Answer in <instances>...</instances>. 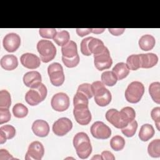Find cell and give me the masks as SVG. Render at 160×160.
<instances>
[{"label": "cell", "mask_w": 160, "mask_h": 160, "mask_svg": "<svg viewBox=\"0 0 160 160\" xmlns=\"http://www.w3.org/2000/svg\"><path fill=\"white\" fill-rule=\"evenodd\" d=\"M137 128H138V122L135 119H134L130 122H129L126 126L122 128L121 132L126 137L131 138L135 134Z\"/></svg>", "instance_id": "cell-34"}, {"label": "cell", "mask_w": 160, "mask_h": 160, "mask_svg": "<svg viewBox=\"0 0 160 160\" xmlns=\"http://www.w3.org/2000/svg\"><path fill=\"white\" fill-rule=\"evenodd\" d=\"M16 135V129L10 124L4 125L0 128V144H4L7 139L13 138Z\"/></svg>", "instance_id": "cell-20"}, {"label": "cell", "mask_w": 160, "mask_h": 160, "mask_svg": "<svg viewBox=\"0 0 160 160\" xmlns=\"http://www.w3.org/2000/svg\"><path fill=\"white\" fill-rule=\"evenodd\" d=\"M144 92V86L139 81H132L125 91V98L128 102L132 104L140 101Z\"/></svg>", "instance_id": "cell-6"}, {"label": "cell", "mask_w": 160, "mask_h": 160, "mask_svg": "<svg viewBox=\"0 0 160 160\" xmlns=\"http://www.w3.org/2000/svg\"><path fill=\"white\" fill-rule=\"evenodd\" d=\"M73 146L76 154L81 159H86L92 152V146L88 135L84 132H79L73 138Z\"/></svg>", "instance_id": "cell-1"}, {"label": "cell", "mask_w": 160, "mask_h": 160, "mask_svg": "<svg viewBox=\"0 0 160 160\" xmlns=\"http://www.w3.org/2000/svg\"><path fill=\"white\" fill-rule=\"evenodd\" d=\"M9 159H14V158L6 149H1L0 150V160H9Z\"/></svg>", "instance_id": "cell-43"}, {"label": "cell", "mask_w": 160, "mask_h": 160, "mask_svg": "<svg viewBox=\"0 0 160 160\" xmlns=\"http://www.w3.org/2000/svg\"><path fill=\"white\" fill-rule=\"evenodd\" d=\"M91 159H102L101 156L99 155V154H96L95 156H94L93 157L91 158Z\"/></svg>", "instance_id": "cell-48"}, {"label": "cell", "mask_w": 160, "mask_h": 160, "mask_svg": "<svg viewBox=\"0 0 160 160\" xmlns=\"http://www.w3.org/2000/svg\"><path fill=\"white\" fill-rule=\"evenodd\" d=\"M31 129L35 135L41 138L47 136L49 132L48 123L42 119L35 120L32 124Z\"/></svg>", "instance_id": "cell-16"}, {"label": "cell", "mask_w": 160, "mask_h": 160, "mask_svg": "<svg viewBox=\"0 0 160 160\" xmlns=\"http://www.w3.org/2000/svg\"><path fill=\"white\" fill-rule=\"evenodd\" d=\"M151 116L153 121L155 122L156 128L158 131L160 130V108L155 107L154 108L151 112Z\"/></svg>", "instance_id": "cell-40"}, {"label": "cell", "mask_w": 160, "mask_h": 160, "mask_svg": "<svg viewBox=\"0 0 160 160\" xmlns=\"http://www.w3.org/2000/svg\"><path fill=\"white\" fill-rule=\"evenodd\" d=\"M122 110L126 114V115L128 116L130 121H132V120L135 119L136 112L132 108L129 107V106H126V107L123 108L122 109Z\"/></svg>", "instance_id": "cell-42"}, {"label": "cell", "mask_w": 160, "mask_h": 160, "mask_svg": "<svg viewBox=\"0 0 160 160\" xmlns=\"http://www.w3.org/2000/svg\"><path fill=\"white\" fill-rule=\"evenodd\" d=\"M94 64L96 68L99 71L108 69L111 68L112 60L107 48L102 52L94 55Z\"/></svg>", "instance_id": "cell-8"}, {"label": "cell", "mask_w": 160, "mask_h": 160, "mask_svg": "<svg viewBox=\"0 0 160 160\" xmlns=\"http://www.w3.org/2000/svg\"><path fill=\"white\" fill-rule=\"evenodd\" d=\"M77 34L80 37H84L91 32V28H77L76 29Z\"/></svg>", "instance_id": "cell-44"}, {"label": "cell", "mask_w": 160, "mask_h": 160, "mask_svg": "<svg viewBox=\"0 0 160 160\" xmlns=\"http://www.w3.org/2000/svg\"><path fill=\"white\" fill-rule=\"evenodd\" d=\"M11 104V98L10 93L7 90L0 91V108H9Z\"/></svg>", "instance_id": "cell-35"}, {"label": "cell", "mask_w": 160, "mask_h": 160, "mask_svg": "<svg viewBox=\"0 0 160 160\" xmlns=\"http://www.w3.org/2000/svg\"><path fill=\"white\" fill-rule=\"evenodd\" d=\"M102 159L104 160H114L115 157L113 154L109 151H104L101 152V154Z\"/></svg>", "instance_id": "cell-45"}, {"label": "cell", "mask_w": 160, "mask_h": 160, "mask_svg": "<svg viewBox=\"0 0 160 160\" xmlns=\"http://www.w3.org/2000/svg\"><path fill=\"white\" fill-rule=\"evenodd\" d=\"M91 38V36L85 38L81 42V45H80L81 52L84 56H91L92 54L91 53V52L89 51V48H88V42H89V41L90 40Z\"/></svg>", "instance_id": "cell-41"}, {"label": "cell", "mask_w": 160, "mask_h": 160, "mask_svg": "<svg viewBox=\"0 0 160 160\" xmlns=\"http://www.w3.org/2000/svg\"><path fill=\"white\" fill-rule=\"evenodd\" d=\"M140 63L142 68H151L156 66L158 62V57L154 53L140 54Z\"/></svg>", "instance_id": "cell-18"}, {"label": "cell", "mask_w": 160, "mask_h": 160, "mask_svg": "<svg viewBox=\"0 0 160 160\" xmlns=\"http://www.w3.org/2000/svg\"><path fill=\"white\" fill-rule=\"evenodd\" d=\"M128 68L132 71H136L141 68L140 58L139 54H132L128 57L126 63Z\"/></svg>", "instance_id": "cell-31"}, {"label": "cell", "mask_w": 160, "mask_h": 160, "mask_svg": "<svg viewBox=\"0 0 160 160\" xmlns=\"http://www.w3.org/2000/svg\"><path fill=\"white\" fill-rule=\"evenodd\" d=\"M91 88L96 103L101 107L108 106L111 101L112 96L110 91L105 88L100 81H96L91 84Z\"/></svg>", "instance_id": "cell-2"}, {"label": "cell", "mask_w": 160, "mask_h": 160, "mask_svg": "<svg viewBox=\"0 0 160 160\" xmlns=\"http://www.w3.org/2000/svg\"><path fill=\"white\" fill-rule=\"evenodd\" d=\"M79 60H80L79 56L78 54L72 58H66L62 56V61L64 64L67 68H72L77 66L79 62Z\"/></svg>", "instance_id": "cell-38"}, {"label": "cell", "mask_w": 160, "mask_h": 160, "mask_svg": "<svg viewBox=\"0 0 160 160\" xmlns=\"http://www.w3.org/2000/svg\"><path fill=\"white\" fill-rule=\"evenodd\" d=\"M12 113L18 118H23L28 114V108L22 103H17L12 108Z\"/></svg>", "instance_id": "cell-33"}, {"label": "cell", "mask_w": 160, "mask_h": 160, "mask_svg": "<svg viewBox=\"0 0 160 160\" xmlns=\"http://www.w3.org/2000/svg\"><path fill=\"white\" fill-rule=\"evenodd\" d=\"M112 71L116 75L118 80H122L128 76L129 73V69L126 63L121 62L113 67Z\"/></svg>", "instance_id": "cell-24"}, {"label": "cell", "mask_w": 160, "mask_h": 160, "mask_svg": "<svg viewBox=\"0 0 160 160\" xmlns=\"http://www.w3.org/2000/svg\"><path fill=\"white\" fill-rule=\"evenodd\" d=\"M139 48L145 51L151 50L155 46V38L150 34H145L142 36L139 40Z\"/></svg>", "instance_id": "cell-23"}, {"label": "cell", "mask_w": 160, "mask_h": 160, "mask_svg": "<svg viewBox=\"0 0 160 160\" xmlns=\"http://www.w3.org/2000/svg\"><path fill=\"white\" fill-rule=\"evenodd\" d=\"M154 133V129L151 124H144L142 125L140 128L139 138L142 141H148L153 137Z\"/></svg>", "instance_id": "cell-25"}, {"label": "cell", "mask_w": 160, "mask_h": 160, "mask_svg": "<svg viewBox=\"0 0 160 160\" xmlns=\"http://www.w3.org/2000/svg\"><path fill=\"white\" fill-rule=\"evenodd\" d=\"M11 118L9 108H0V124L8 122Z\"/></svg>", "instance_id": "cell-39"}, {"label": "cell", "mask_w": 160, "mask_h": 160, "mask_svg": "<svg viewBox=\"0 0 160 160\" xmlns=\"http://www.w3.org/2000/svg\"><path fill=\"white\" fill-rule=\"evenodd\" d=\"M2 44L4 49L9 52L16 51L21 44L20 36L14 32L6 34L3 38Z\"/></svg>", "instance_id": "cell-13"}, {"label": "cell", "mask_w": 160, "mask_h": 160, "mask_svg": "<svg viewBox=\"0 0 160 160\" xmlns=\"http://www.w3.org/2000/svg\"><path fill=\"white\" fill-rule=\"evenodd\" d=\"M69 104V98L64 92L55 94L51 101V105L52 109L58 112H62L67 110Z\"/></svg>", "instance_id": "cell-10"}, {"label": "cell", "mask_w": 160, "mask_h": 160, "mask_svg": "<svg viewBox=\"0 0 160 160\" xmlns=\"http://www.w3.org/2000/svg\"><path fill=\"white\" fill-rule=\"evenodd\" d=\"M101 82L106 86H114L117 81L118 79L116 75L113 73L112 71H106L102 73L101 76Z\"/></svg>", "instance_id": "cell-27"}, {"label": "cell", "mask_w": 160, "mask_h": 160, "mask_svg": "<svg viewBox=\"0 0 160 160\" xmlns=\"http://www.w3.org/2000/svg\"><path fill=\"white\" fill-rule=\"evenodd\" d=\"M48 93L46 86L41 82L31 88L25 95L26 102L31 106H36L44 101Z\"/></svg>", "instance_id": "cell-3"}, {"label": "cell", "mask_w": 160, "mask_h": 160, "mask_svg": "<svg viewBox=\"0 0 160 160\" xmlns=\"http://www.w3.org/2000/svg\"><path fill=\"white\" fill-rule=\"evenodd\" d=\"M149 93L156 103L160 104V82H153L149 86Z\"/></svg>", "instance_id": "cell-28"}, {"label": "cell", "mask_w": 160, "mask_h": 160, "mask_svg": "<svg viewBox=\"0 0 160 160\" xmlns=\"http://www.w3.org/2000/svg\"><path fill=\"white\" fill-rule=\"evenodd\" d=\"M125 28H109V32L112 34L113 36H120L125 31Z\"/></svg>", "instance_id": "cell-46"}, {"label": "cell", "mask_w": 160, "mask_h": 160, "mask_svg": "<svg viewBox=\"0 0 160 160\" xmlns=\"http://www.w3.org/2000/svg\"><path fill=\"white\" fill-rule=\"evenodd\" d=\"M44 154V148L42 144L38 141L32 142L28 147L25 156L26 160H41Z\"/></svg>", "instance_id": "cell-12"}, {"label": "cell", "mask_w": 160, "mask_h": 160, "mask_svg": "<svg viewBox=\"0 0 160 160\" xmlns=\"http://www.w3.org/2000/svg\"><path fill=\"white\" fill-rule=\"evenodd\" d=\"M61 52L62 54V56L66 58H72L75 57L78 54L76 43L73 41L69 40L68 43L62 46Z\"/></svg>", "instance_id": "cell-22"}, {"label": "cell", "mask_w": 160, "mask_h": 160, "mask_svg": "<svg viewBox=\"0 0 160 160\" xmlns=\"http://www.w3.org/2000/svg\"><path fill=\"white\" fill-rule=\"evenodd\" d=\"M89 99L88 97L81 92L77 91L73 98L74 108H84L88 107Z\"/></svg>", "instance_id": "cell-26"}, {"label": "cell", "mask_w": 160, "mask_h": 160, "mask_svg": "<svg viewBox=\"0 0 160 160\" xmlns=\"http://www.w3.org/2000/svg\"><path fill=\"white\" fill-rule=\"evenodd\" d=\"M1 67L7 71L15 69L18 66V61L16 56L13 54H6L1 59Z\"/></svg>", "instance_id": "cell-19"}, {"label": "cell", "mask_w": 160, "mask_h": 160, "mask_svg": "<svg viewBox=\"0 0 160 160\" xmlns=\"http://www.w3.org/2000/svg\"><path fill=\"white\" fill-rule=\"evenodd\" d=\"M110 146L111 148L116 151H121L125 146V140L122 136L116 135L110 140Z\"/></svg>", "instance_id": "cell-32"}, {"label": "cell", "mask_w": 160, "mask_h": 160, "mask_svg": "<svg viewBox=\"0 0 160 160\" xmlns=\"http://www.w3.org/2000/svg\"><path fill=\"white\" fill-rule=\"evenodd\" d=\"M77 91L83 93L88 97V99H91L93 96L91 84L89 83H82L80 84L78 88Z\"/></svg>", "instance_id": "cell-37"}, {"label": "cell", "mask_w": 160, "mask_h": 160, "mask_svg": "<svg viewBox=\"0 0 160 160\" xmlns=\"http://www.w3.org/2000/svg\"><path fill=\"white\" fill-rule=\"evenodd\" d=\"M105 117L109 122L118 129L124 128L131 122L126 114L122 109L119 111L116 109H110L106 112Z\"/></svg>", "instance_id": "cell-5"}, {"label": "cell", "mask_w": 160, "mask_h": 160, "mask_svg": "<svg viewBox=\"0 0 160 160\" xmlns=\"http://www.w3.org/2000/svg\"><path fill=\"white\" fill-rule=\"evenodd\" d=\"M92 136L98 139H108L111 135V130L109 126L102 121H96L91 126Z\"/></svg>", "instance_id": "cell-9"}, {"label": "cell", "mask_w": 160, "mask_h": 160, "mask_svg": "<svg viewBox=\"0 0 160 160\" xmlns=\"http://www.w3.org/2000/svg\"><path fill=\"white\" fill-rule=\"evenodd\" d=\"M104 28H91V32L94 34H101L104 31Z\"/></svg>", "instance_id": "cell-47"}, {"label": "cell", "mask_w": 160, "mask_h": 160, "mask_svg": "<svg viewBox=\"0 0 160 160\" xmlns=\"http://www.w3.org/2000/svg\"><path fill=\"white\" fill-rule=\"evenodd\" d=\"M22 80L26 86L32 88L36 84L41 82L42 78L41 74L38 71H31L26 72L24 75Z\"/></svg>", "instance_id": "cell-17"}, {"label": "cell", "mask_w": 160, "mask_h": 160, "mask_svg": "<svg viewBox=\"0 0 160 160\" xmlns=\"http://www.w3.org/2000/svg\"><path fill=\"white\" fill-rule=\"evenodd\" d=\"M88 48L91 54L96 55L102 52L106 47L101 39L91 36V38L88 42Z\"/></svg>", "instance_id": "cell-21"}, {"label": "cell", "mask_w": 160, "mask_h": 160, "mask_svg": "<svg viewBox=\"0 0 160 160\" xmlns=\"http://www.w3.org/2000/svg\"><path fill=\"white\" fill-rule=\"evenodd\" d=\"M70 35L68 31L66 30L57 32L55 37L54 38V41L60 46L65 45L69 41Z\"/></svg>", "instance_id": "cell-30"}, {"label": "cell", "mask_w": 160, "mask_h": 160, "mask_svg": "<svg viewBox=\"0 0 160 160\" xmlns=\"http://www.w3.org/2000/svg\"><path fill=\"white\" fill-rule=\"evenodd\" d=\"M73 114L76 122L81 125H88L91 121V114L88 107L74 108Z\"/></svg>", "instance_id": "cell-14"}, {"label": "cell", "mask_w": 160, "mask_h": 160, "mask_svg": "<svg viewBox=\"0 0 160 160\" xmlns=\"http://www.w3.org/2000/svg\"><path fill=\"white\" fill-rule=\"evenodd\" d=\"M72 128V122L68 118H61L56 121L52 125L53 132L58 136H63Z\"/></svg>", "instance_id": "cell-11"}, {"label": "cell", "mask_w": 160, "mask_h": 160, "mask_svg": "<svg viewBox=\"0 0 160 160\" xmlns=\"http://www.w3.org/2000/svg\"><path fill=\"white\" fill-rule=\"evenodd\" d=\"M21 64L29 69H35L41 64V60L36 54L26 52L21 55L20 58Z\"/></svg>", "instance_id": "cell-15"}, {"label": "cell", "mask_w": 160, "mask_h": 160, "mask_svg": "<svg viewBox=\"0 0 160 160\" xmlns=\"http://www.w3.org/2000/svg\"><path fill=\"white\" fill-rule=\"evenodd\" d=\"M48 73L50 81L54 86H61L65 79L63 68L59 62H53L48 67Z\"/></svg>", "instance_id": "cell-7"}, {"label": "cell", "mask_w": 160, "mask_h": 160, "mask_svg": "<svg viewBox=\"0 0 160 160\" xmlns=\"http://www.w3.org/2000/svg\"><path fill=\"white\" fill-rule=\"evenodd\" d=\"M36 48L43 62H49L56 56V48L51 41L41 39L38 41Z\"/></svg>", "instance_id": "cell-4"}, {"label": "cell", "mask_w": 160, "mask_h": 160, "mask_svg": "<svg viewBox=\"0 0 160 160\" xmlns=\"http://www.w3.org/2000/svg\"><path fill=\"white\" fill-rule=\"evenodd\" d=\"M40 36L46 39H54L57 31L54 28H40L39 29Z\"/></svg>", "instance_id": "cell-36"}, {"label": "cell", "mask_w": 160, "mask_h": 160, "mask_svg": "<svg viewBox=\"0 0 160 160\" xmlns=\"http://www.w3.org/2000/svg\"><path fill=\"white\" fill-rule=\"evenodd\" d=\"M148 152L152 158L160 157V139H154L149 144Z\"/></svg>", "instance_id": "cell-29"}]
</instances>
